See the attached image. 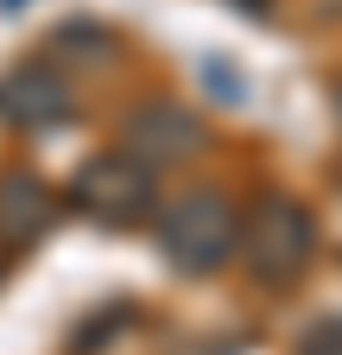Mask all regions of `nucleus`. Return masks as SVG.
<instances>
[{
    "label": "nucleus",
    "instance_id": "nucleus-7",
    "mask_svg": "<svg viewBox=\"0 0 342 355\" xmlns=\"http://www.w3.org/2000/svg\"><path fill=\"white\" fill-rule=\"evenodd\" d=\"M51 51H57V58H96V64H108L114 44H108L102 26H64V32L51 38Z\"/></svg>",
    "mask_w": 342,
    "mask_h": 355
},
{
    "label": "nucleus",
    "instance_id": "nucleus-5",
    "mask_svg": "<svg viewBox=\"0 0 342 355\" xmlns=\"http://www.w3.org/2000/svg\"><path fill=\"white\" fill-rule=\"evenodd\" d=\"M70 114V83L57 76V64H13L0 76V121L7 127H57Z\"/></svg>",
    "mask_w": 342,
    "mask_h": 355
},
{
    "label": "nucleus",
    "instance_id": "nucleus-1",
    "mask_svg": "<svg viewBox=\"0 0 342 355\" xmlns=\"http://www.w3.org/2000/svg\"><path fill=\"white\" fill-rule=\"evenodd\" d=\"M323 248V229H317V216L311 203H298L285 191H267V197H253L247 216H241V229H235V254L241 266L260 286L273 292H291L298 279L311 273V260Z\"/></svg>",
    "mask_w": 342,
    "mask_h": 355
},
{
    "label": "nucleus",
    "instance_id": "nucleus-10",
    "mask_svg": "<svg viewBox=\"0 0 342 355\" xmlns=\"http://www.w3.org/2000/svg\"><path fill=\"white\" fill-rule=\"evenodd\" d=\"M235 7H247L253 19H267V0H235Z\"/></svg>",
    "mask_w": 342,
    "mask_h": 355
},
{
    "label": "nucleus",
    "instance_id": "nucleus-12",
    "mask_svg": "<svg viewBox=\"0 0 342 355\" xmlns=\"http://www.w3.org/2000/svg\"><path fill=\"white\" fill-rule=\"evenodd\" d=\"M0 273H7V266H0Z\"/></svg>",
    "mask_w": 342,
    "mask_h": 355
},
{
    "label": "nucleus",
    "instance_id": "nucleus-6",
    "mask_svg": "<svg viewBox=\"0 0 342 355\" xmlns=\"http://www.w3.org/2000/svg\"><path fill=\"white\" fill-rule=\"evenodd\" d=\"M57 222V191L38 171H7L0 178V254H19Z\"/></svg>",
    "mask_w": 342,
    "mask_h": 355
},
{
    "label": "nucleus",
    "instance_id": "nucleus-8",
    "mask_svg": "<svg viewBox=\"0 0 342 355\" xmlns=\"http://www.w3.org/2000/svg\"><path fill=\"white\" fill-rule=\"evenodd\" d=\"M298 355H342V318H317L298 336Z\"/></svg>",
    "mask_w": 342,
    "mask_h": 355
},
{
    "label": "nucleus",
    "instance_id": "nucleus-11",
    "mask_svg": "<svg viewBox=\"0 0 342 355\" xmlns=\"http://www.w3.org/2000/svg\"><path fill=\"white\" fill-rule=\"evenodd\" d=\"M336 114H342V83H336Z\"/></svg>",
    "mask_w": 342,
    "mask_h": 355
},
{
    "label": "nucleus",
    "instance_id": "nucleus-9",
    "mask_svg": "<svg viewBox=\"0 0 342 355\" xmlns=\"http://www.w3.org/2000/svg\"><path fill=\"white\" fill-rule=\"evenodd\" d=\"M203 76L222 89L216 102H247V83H241V76H228V64H222V58H209V64H203Z\"/></svg>",
    "mask_w": 342,
    "mask_h": 355
},
{
    "label": "nucleus",
    "instance_id": "nucleus-4",
    "mask_svg": "<svg viewBox=\"0 0 342 355\" xmlns=\"http://www.w3.org/2000/svg\"><path fill=\"white\" fill-rule=\"evenodd\" d=\"M209 146V127L203 114H190L184 102H140L120 127V153H134L140 165L165 171V165H184Z\"/></svg>",
    "mask_w": 342,
    "mask_h": 355
},
{
    "label": "nucleus",
    "instance_id": "nucleus-3",
    "mask_svg": "<svg viewBox=\"0 0 342 355\" xmlns=\"http://www.w3.org/2000/svg\"><path fill=\"white\" fill-rule=\"evenodd\" d=\"M70 197H76V209L89 222H102V229H140V222L159 216L152 165H140L134 153H96L89 165L76 171Z\"/></svg>",
    "mask_w": 342,
    "mask_h": 355
},
{
    "label": "nucleus",
    "instance_id": "nucleus-2",
    "mask_svg": "<svg viewBox=\"0 0 342 355\" xmlns=\"http://www.w3.org/2000/svg\"><path fill=\"white\" fill-rule=\"evenodd\" d=\"M152 229H159V254L178 266V273L203 279V273H222V266L235 260V229H241V216L222 191H184V197H171L159 216H152Z\"/></svg>",
    "mask_w": 342,
    "mask_h": 355
}]
</instances>
